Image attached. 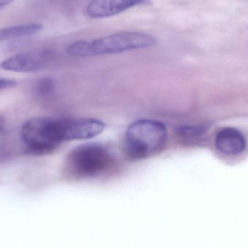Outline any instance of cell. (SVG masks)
I'll list each match as a JSON object with an SVG mask.
<instances>
[{"instance_id":"cell-11","label":"cell","mask_w":248,"mask_h":248,"mask_svg":"<svg viewBox=\"0 0 248 248\" xmlns=\"http://www.w3.org/2000/svg\"><path fill=\"white\" fill-rule=\"evenodd\" d=\"M53 90V81L49 78H43L38 84L37 90L42 95H48Z\"/></svg>"},{"instance_id":"cell-9","label":"cell","mask_w":248,"mask_h":248,"mask_svg":"<svg viewBox=\"0 0 248 248\" xmlns=\"http://www.w3.org/2000/svg\"><path fill=\"white\" fill-rule=\"evenodd\" d=\"M42 29V25L37 23H23L3 28L0 29V42L33 36Z\"/></svg>"},{"instance_id":"cell-13","label":"cell","mask_w":248,"mask_h":248,"mask_svg":"<svg viewBox=\"0 0 248 248\" xmlns=\"http://www.w3.org/2000/svg\"><path fill=\"white\" fill-rule=\"evenodd\" d=\"M16 85V82L13 80L4 79V78H0V91L1 90H7V89L13 87Z\"/></svg>"},{"instance_id":"cell-14","label":"cell","mask_w":248,"mask_h":248,"mask_svg":"<svg viewBox=\"0 0 248 248\" xmlns=\"http://www.w3.org/2000/svg\"><path fill=\"white\" fill-rule=\"evenodd\" d=\"M15 1L16 0H0V8L4 7V6L8 5L9 4Z\"/></svg>"},{"instance_id":"cell-7","label":"cell","mask_w":248,"mask_h":248,"mask_svg":"<svg viewBox=\"0 0 248 248\" xmlns=\"http://www.w3.org/2000/svg\"><path fill=\"white\" fill-rule=\"evenodd\" d=\"M105 124L92 119H63L64 140H88L101 134Z\"/></svg>"},{"instance_id":"cell-10","label":"cell","mask_w":248,"mask_h":248,"mask_svg":"<svg viewBox=\"0 0 248 248\" xmlns=\"http://www.w3.org/2000/svg\"><path fill=\"white\" fill-rule=\"evenodd\" d=\"M209 129L208 124L183 125L178 128L179 137L185 141H190L203 136Z\"/></svg>"},{"instance_id":"cell-3","label":"cell","mask_w":248,"mask_h":248,"mask_svg":"<svg viewBox=\"0 0 248 248\" xmlns=\"http://www.w3.org/2000/svg\"><path fill=\"white\" fill-rule=\"evenodd\" d=\"M22 141L29 152L45 155L55 150L64 142L63 119L34 118L22 125Z\"/></svg>"},{"instance_id":"cell-2","label":"cell","mask_w":248,"mask_h":248,"mask_svg":"<svg viewBox=\"0 0 248 248\" xmlns=\"http://www.w3.org/2000/svg\"><path fill=\"white\" fill-rule=\"evenodd\" d=\"M166 140L167 129L164 124L140 119L131 124L125 131V152L132 160L147 158L161 151Z\"/></svg>"},{"instance_id":"cell-6","label":"cell","mask_w":248,"mask_h":248,"mask_svg":"<svg viewBox=\"0 0 248 248\" xmlns=\"http://www.w3.org/2000/svg\"><path fill=\"white\" fill-rule=\"evenodd\" d=\"M49 56L47 51L21 52L3 61L0 67L4 71L13 72H36L43 68Z\"/></svg>"},{"instance_id":"cell-15","label":"cell","mask_w":248,"mask_h":248,"mask_svg":"<svg viewBox=\"0 0 248 248\" xmlns=\"http://www.w3.org/2000/svg\"><path fill=\"white\" fill-rule=\"evenodd\" d=\"M4 122L2 116L0 115V131L4 128Z\"/></svg>"},{"instance_id":"cell-8","label":"cell","mask_w":248,"mask_h":248,"mask_svg":"<svg viewBox=\"0 0 248 248\" xmlns=\"http://www.w3.org/2000/svg\"><path fill=\"white\" fill-rule=\"evenodd\" d=\"M217 150L227 155H236L243 153L246 148L244 135L234 128H223L217 134L215 139Z\"/></svg>"},{"instance_id":"cell-12","label":"cell","mask_w":248,"mask_h":248,"mask_svg":"<svg viewBox=\"0 0 248 248\" xmlns=\"http://www.w3.org/2000/svg\"><path fill=\"white\" fill-rule=\"evenodd\" d=\"M52 4L62 10H71L77 7L81 0H49Z\"/></svg>"},{"instance_id":"cell-4","label":"cell","mask_w":248,"mask_h":248,"mask_svg":"<svg viewBox=\"0 0 248 248\" xmlns=\"http://www.w3.org/2000/svg\"><path fill=\"white\" fill-rule=\"evenodd\" d=\"M112 163V155L98 143L78 146L70 153L67 159L68 170L78 179L100 176L110 169Z\"/></svg>"},{"instance_id":"cell-1","label":"cell","mask_w":248,"mask_h":248,"mask_svg":"<svg viewBox=\"0 0 248 248\" xmlns=\"http://www.w3.org/2000/svg\"><path fill=\"white\" fill-rule=\"evenodd\" d=\"M157 44L153 35L142 32L125 31L92 40H80L67 48L68 55L76 58L114 55L151 47Z\"/></svg>"},{"instance_id":"cell-5","label":"cell","mask_w":248,"mask_h":248,"mask_svg":"<svg viewBox=\"0 0 248 248\" xmlns=\"http://www.w3.org/2000/svg\"><path fill=\"white\" fill-rule=\"evenodd\" d=\"M150 4V0H90L86 12L91 18H106L117 16L134 7Z\"/></svg>"}]
</instances>
